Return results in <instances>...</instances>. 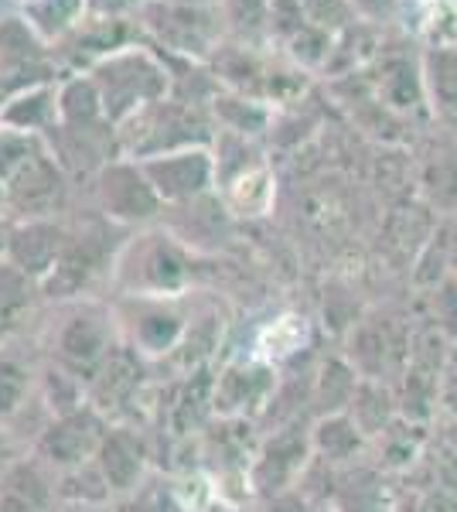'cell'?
<instances>
[{"instance_id":"6da1fadb","label":"cell","mask_w":457,"mask_h":512,"mask_svg":"<svg viewBox=\"0 0 457 512\" xmlns=\"http://www.w3.org/2000/svg\"><path fill=\"white\" fill-rule=\"evenodd\" d=\"M35 345L41 359L89 386V379L103 369V362L120 345L113 301L79 297V301L52 304V315H48V321H41Z\"/></svg>"},{"instance_id":"7a4b0ae2","label":"cell","mask_w":457,"mask_h":512,"mask_svg":"<svg viewBox=\"0 0 457 512\" xmlns=\"http://www.w3.org/2000/svg\"><path fill=\"white\" fill-rule=\"evenodd\" d=\"M110 284L116 297H185L195 267L171 236H134L116 253Z\"/></svg>"},{"instance_id":"3957f363","label":"cell","mask_w":457,"mask_h":512,"mask_svg":"<svg viewBox=\"0 0 457 512\" xmlns=\"http://www.w3.org/2000/svg\"><path fill=\"white\" fill-rule=\"evenodd\" d=\"M120 342L137 355H144L151 366L171 359L178 349L185 325L195 308V294L185 297H110Z\"/></svg>"},{"instance_id":"277c9868","label":"cell","mask_w":457,"mask_h":512,"mask_svg":"<svg viewBox=\"0 0 457 512\" xmlns=\"http://www.w3.org/2000/svg\"><path fill=\"white\" fill-rule=\"evenodd\" d=\"M120 246H110V222H103V226H82V229L65 226L62 256H58L55 270L41 284V301L62 304V301H79V297H96L93 291L99 280L113 277V263Z\"/></svg>"},{"instance_id":"5b68a950","label":"cell","mask_w":457,"mask_h":512,"mask_svg":"<svg viewBox=\"0 0 457 512\" xmlns=\"http://www.w3.org/2000/svg\"><path fill=\"white\" fill-rule=\"evenodd\" d=\"M151 369L154 366L144 355H137L120 342L110 359L103 362V369L89 379L86 403L99 410L110 424H140V417L151 410Z\"/></svg>"},{"instance_id":"8992f818","label":"cell","mask_w":457,"mask_h":512,"mask_svg":"<svg viewBox=\"0 0 457 512\" xmlns=\"http://www.w3.org/2000/svg\"><path fill=\"white\" fill-rule=\"evenodd\" d=\"M311 461V420H290L284 427L260 434V444H256L253 461L246 468L249 499L260 502L277 492L294 489Z\"/></svg>"},{"instance_id":"52a82bcc","label":"cell","mask_w":457,"mask_h":512,"mask_svg":"<svg viewBox=\"0 0 457 512\" xmlns=\"http://www.w3.org/2000/svg\"><path fill=\"white\" fill-rule=\"evenodd\" d=\"M280 383V369L263 362L260 355H236L215 366L212 383V417L219 420H260L273 390Z\"/></svg>"},{"instance_id":"ba28073f","label":"cell","mask_w":457,"mask_h":512,"mask_svg":"<svg viewBox=\"0 0 457 512\" xmlns=\"http://www.w3.org/2000/svg\"><path fill=\"white\" fill-rule=\"evenodd\" d=\"M106 431H110V420L86 403V407L72 410V414L48 420L45 431L38 434V441L31 444V454L38 461H45L55 475L69 472V468L86 465V461L96 458Z\"/></svg>"},{"instance_id":"9c48e42d","label":"cell","mask_w":457,"mask_h":512,"mask_svg":"<svg viewBox=\"0 0 457 512\" xmlns=\"http://www.w3.org/2000/svg\"><path fill=\"white\" fill-rule=\"evenodd\" d=\"M93 461L103 472L106 485H110L116 506H120L147 485V475H151L154 465L151 434L144 431V424H110Z\"/></svg>"},{"instance_id":"30bf717a","label":"cell","mask_w":457,"mask_h":512,"mask_svg":"<svg viewBox=\"0 0 457 512\" xmlns=\"http://www.w3.org/2000/svg\"><path fill=\"white\" fill-rule=\"evenodd\" d=\"M65 195L62 164L48 151H38L24 168L4 185V212L11 222L21 219H55Z\"/></svg>"},{"instance_id":"8fae6325","label":"cell","mask_w":457,"mask_h":512,"mask_svg":"<svg viewBox=\"0 0 457 512\" xmlns=\"http://www.w3.org/2000/svg\"><path fill=\"white\" fill-rule=\"evenodd\" d=\"M99 212L113 226H137L157 216L161 198L154 195L151 181H147L140 164H106L99 171Z\"/></svg>"},{"instance_id":"7c38bea8","label":"cell","mask_w":457,"mask_h":512,"mask_svg":"<svg viewBox=\"0 0 457 512\" xmlns=\"http://www.w3.org/2000/svg\"><path fill=\"white\" fill-rule=\"evenodd\" d=\"M144 168L147 181H151L154 195L171 205L178 202H195L202 198L205 192L212 188V178H215V161L209 158L205 151H171V154H157V158H147V161H137Z\"/></svg>"},{"instance_id":"4fadbf2b","label":"cell","mask_w":457,"mask_h":512,"mask_svg":"<svg viewBox=\"0 0 457 512\" xmlns=\"http://www.w3.org/2000/svg\"><path fill=\"white\" fill-rule=\"evenodd\" d=\"M65 246V222L58 219H21L7 222L4 260H11L24 277H31L41 287L45 277L55 270Z\"/></svg>"},{"instance_id":"5bb4252c","label":"cell","mask_w":457,"mask_h":512,"mask_svg":"<svg viewBox=\"0 0 457 512\" xmlns=\"http://www.w3.org/2000/svg\"><path fill=\"white\" fill-rule=\"evenodd\" d=\"M0 512H58L55 472L31 451L0 472Z\"/></svg>"},{"instance_id":"9a60e30c","label":"cell","mask_w":457,"mask_h":512,"mask_svg":"<svg viewBox=\"0 0 457 512\" xmlns=\"http://www.w3.org/2000/svg\"><path fill=\"white\" fill-rule=\"evenodd\" d=\"M38 369L41 352L35 342L24 345V335L0 345V427L11 424L38 396Z\"/></svg>"},{"instance_id":"2e32d148","label":"cell","mask_w":457,"mask_h":512,"mask_svg":"<svg viewBox=\"0 0 457 512\" xmlns=\"http://www.w3.org/2000/svg\"><path fill=\"white\" fill-rule=\"evenodd\" d=\"M311 454L328 468H352L369 454L365 437L348 414H328L311 420Z\"/></svg>"},{"instance_id":"e0dca14e","label":"cell","mask_w":457,"mask_h":512,"mask_svg":"<svg viewBox=\"0 0 457 512\" xmlns=\"http://www.w3.org/2000/svg\"><path fill=\"white\" fill-rule=\"evenodd\" d=\"M38 304H45L41 287L0 256V345L28 332L31 318L38 315Z\"/></svg>"},{"instance_id":"ac0fdd59","label":"cell","mask_w":457,"mask_h":512,"mask_svg":"<svg viewBox=\"0 0 457 512\" xmlns=\"http://www.w3.org/2000/svg\"><path fill=\"white\" fill-rule=\"evenodd\" d=\"M362 376L342 352L328 355L311 373V420L328 414H345L352 407V396L359 390Z\"/></svg>"},{"instance_id":"d6986e66","label":"cell","mask_w":457,"mask_h":512,"mask_svg":"<svg viewBox=\"0 0 457 512\" xmlns=\"http://www.w3.org/2000/svg\"><path fill=\"white\" fill-rule=\"evenodd\" d=\"M355 420V427L369 437V444L376 441L382 431L400 420V403H396L393 383H379V379H362L359 390L352 396V407L345 410Z\"/></svg>"},{"instance_id":"ffe728a7","label":"cell","mask_w":457,"mask_h":512,"mask_svg":"<svg viewBox=\"0 0 457 512\" xmlns=\"http://www.w3.org/2000/svg\"><path fill=\"white\" fill-rule=\"evenodd\" d=\"M55 492H58V506H116L110 485H106L96 461L76 465L69 472H58Z\"/></svg>"},{"instance_id":"44dd1931","label":"cell","mask_w":457,"mask_h":512,"mask_svg":"<svg viewBox=\"0 0 457 512\" xmlns=\"http://www.w3.org/2000/svg\"><path fill=\"white\" fill-rule=\"evenodd\" d=\"M307 345V332H304V318H277V321H267L260 328L253 342V355H260L263 362L270 366L284 369L287 359H294L297 352H304Z\"/></svg>"},{"instance_id":"7402d4cb","label":"cell","mask_w":457,"mask_h":512,"mask_svg":"<svg viewBox=\"0 0 457 512\" xmlns=\"http://www.w3.org/2000/svg\"><path fill=\"white\" fill-rule=\"evenodd\" d=\"M427 325L447 345H457V280L444 277L427 291Z\"/></svg>"},{"instance_id":"603a6c76","label":"cell","mask_w":457,"mask_h":512,"mask_svg":"<svg viewBox=\"0 0 457 512\" xmlns=\"http://www.w3.org/2000/svg\"><path fill=\"white\" fill-rule=\"evenodd\" d=\"M38 151H41V144L35 134H24V130H14L0 123V185H7Z\"/></svg>"},{"instance_id":"cb8c5ba5","label":"cell","mask_w":457,"mask_h":512,"mask_svg":"<svg viewBox=\"0 0 457 512\" xmlns=\"http://www.w3.org/2000/svg\"><path fill=\"white\" fill-rule=\"evenodd\" d=\"M437 417L457 424V345H451L437 373Z\"/></svg>"},{"instance_id":"d4e9b609","label":"cell","mask_w":457,"mask_h":512,"mask_svg":"<svg viewBox=\"0 0 457 512\" xmlns=\"http://www.w3.org/2000/svg\"><path fill=\"white\" fill-rule=\"evenodd\" d=\"M256 506H260V512H314L318 502H311V495H307L301 485H294V489H287V492L260 499Z\"/></svg>"},{"instance_id":"484cf974","label":"cell","mask_w":457,"mask_h":512,"mask_svg":"<svg viewBox=\"0 0 457 512\" xmlns=\"http://www.w3.org/2000/svg\"><path fill=\"white\" fill-rule=\"evenodd\" d=\"M420 512H457V492L437 489V485H434V492H430L427 499H423Z\"/></svg>"},{"instance_id":"4316f807","label":"cell","mask_w":457,"mask_h":512,"mask_svg":"<svg viewBox=\"0 0 457 512\" xmlns=\"http://www.w3.org/2000/svg\"><path fill=\"white\" fill-rule=\"evenodd\" d=\"M18 454H24V448L18 441H14L11 434L4 431V427H0V472H4L7 465H11L14 458H18Z\"/></svg>"},{"instance_id":"83f0119b","label":"cell","mask_w":457,"mask_h":512,"mask_svg":"<svg viewBox=\"0 0 457 512\" xmlns=\"http://www.w3.org/2000/svg\"><path fill=\"white\" fill-rule=\"evenodd\" d=\"M58 512H120L116 506H58Z\"/></svg>"},{"instance_id":"f1b7e54d","label":"cell","mask_w":457,"mask_h":512,"mask_svg":"<svg viewBox=\"0 0 457 512\" xmlns=\"http://www.w3.org/2000/svg\"><path fill=\"white\" fill-rule=\"evenodd\" d=\"M447 277L457 280V243L447 246Z\"/></svg>"},{"instance_id":"f546056e","label":"cell","mask_w":457,"mask_h":512,"mask_svg":"<svg viewBox=\"0 0 457 512\" xmlns=\"http://www.w3.org/2000/svg\"><path fill=\"white\" fill-rule=\"evenodd\" d=\"M314 512H335V509H331L328 502H324V506H318V509H314Z\"/></svg>"},{"instance_id":"4dcf8cb0","label":"cell","mask_w":457,"mask_h":512,"mask_svg":"<svg viewBox=\"0 0 457 512\" xmlns=\"http://www.w3.org/2000/svg\"><path fill=\"white\" fill-rule=\"evenodd\" d=\"M0 212H4V185H0Z\"/></svg>"}]
</instances>
